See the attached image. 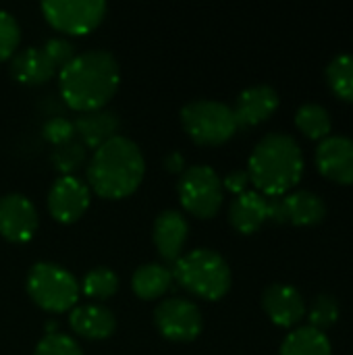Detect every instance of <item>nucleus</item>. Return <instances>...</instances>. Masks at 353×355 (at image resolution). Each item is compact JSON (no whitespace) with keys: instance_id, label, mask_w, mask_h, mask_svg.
Listing matches in <instances>:
<instances>
[{"instance_id":"obj_1","label":"nucleus","mask_w":353,"mask_h":355,"mask_svg":"<svg viewBox=\"0 0 353 355\" xmlns=\"http://www.w3.org/2000/svg\"><path fill=\"white\" fill-rule=\"evenodd\" d=\"M121 81L119 60L110 50L92 48L75 54L58 75L64 102L75 110H96L114 96Z\"/></svg>"},{"instance_id":"obj_24","label":"nucleus","mask_w":353,"mask_h":355,"mask_svg":"<svg viewBox=\"0 0 353 355\" xmlns=\"http://www.w3.org/2000/svg\"><path fill=\"white\" fill-rule=\"evenodd\" d=\"M79 289L92 300H108L119 289V275L110 266H94L83 275Z\"/></svg>"},{"instance_id":"obj_20","label":"nucleus","mask_w":353,"mask_h":355,"mask_svg":"<svg viewBox=\"0 0 353 355\" xmlns=\"http://www.w3.org/2000/svg\"><path fill=\"white\" fill-rule=\"evenodd\" d=\"M8 71H10V75L17 81L27 83V85H33V83L48 81L54 75L56 67L52 64V60L48 58V54L44 52V48L29 46V48H23L21 52H15L12 54L10 64H8Z\"/></svg>"},{"instance_id":"obj_31","label":"nucleus","mask_w":353,"mask_h":355,"mask_svg":"<svg viewBox=\"0 0 353 355\" xmlns=\"http://www.w3.org/2000/svg\"><path fill=\"white\" fill-rule=\"evenodd\" d=\"M44 52L48 54V58L52 60L54 67H64L77 52H75V44L69 42L67 37H50L44 44Z\"/></svg>"},{"instance_id":"obj_3","label":"nucleus","mask_w":353,"mask_h":355,"mask_svg":"<svg viewBox=\"0 0 353 355\" xmlns=\"http://www.w3.org/2000/svg\"><path fill=\"white\" fill-rule=\"evenodd\" d=\"M146 175V158L127 135H114L98 146L87 162V183L102 198H125L133 193Z\"/></svg>"},{"instance_id":"obj_18","label":"nucleus","mask_w":353,"mask_h":355,"mask_svg":"<svg viewBox=\"0 0 353 355\" xmlns=\"http://www.w3.org/2000/svg\"><path fill=\"white\" fill-rule=\"evenodd\" d=\"M69 324L73 333L85 339H106L117 329L114 312L102 304H83L71 310Z\"/></svg>"},{"instance_id":"obj_5","label":"nucleus","mask_w":353,"mask_h":355,"mask_svg":"<svg viewBox=\"0 0 353 355\" xmlns=\"http://www.w3.org/2000/svg\"><path fill=\"white\" fill-rule=\"evenodd\" d=\"M29 297L48 312H67L79 300V281L56 262H35L27 272Z\"/></svg>"},{"instance_id":"obj_21","label":"nucleus","mask_w":353,"mask_h":355,"mask_svg":"<svg viewBox=\"0 0 353 355\" xmlns=\"http://www.w3.org/2000/svg\"><path fill=\"white\" fill-rule=\"evenodd\" d=\"M173 283V272L169 266L158 262H148L135 268L131 277V287L141 300H156L169 291Z\"/></svg>"},{"instance_id":"obj_2","label":"nucleus","mask_w":353,"mask_h":355,"mask_svg":"<svg viewBox=\"0 0 353 355\" xmlns=\"http://www.w3.org/2000/svg\"><path fill=\"white\" fill-rule=\"evenodd\" d=\"M248 175L262 196H285L304 175V152L295 137L283 131L266 133L250 154Z\"/></svg>"},{"instance_id":"obj_13","label":"nucleus","mask_w":353,"mask_h":355,"mask_svg":"<svg viewBox=\"0 0 353 355\" xmlns=\"http://www.w3.org/2000/svg\"><path fill=\"white\" fill-rule=\"evenodd\" d=\"M318 171L341 185L353 183V139L345 135H329L316 148Z\"/></svg>"},{"instance_id":"obj_25","label":"nucleus","mask_w":353,"mask_h":355,"mask_svg":"<svg viewBox=\"0 0 353 355\" xmlns=\"http://www.w3.org/2000/svg\"><path fill=\"white\" fill-rule=\"evenodd\" d=\"M331 89L345 102H353V54H337L327 67Z\"/></svg>"},{"instance_id":"obj_7","label":"nucleus","mask_w":353,"mask_h":355,"mask_svg":"<svg viewBox=\"0 0 353 355\" xmlns=\"http://www.w3.org/2000/svg\"><path fill=\"white\" fill-rule=\"evenodd\" d=\"M177 191L181 206L200 218L214 216L223 204V181L208 164H191L183 168Z\"/></svg>"},{"instance_id":"obj_14","label":"nucleus","mask_w":353,"mask_h":355,"mask_svg":"<svg viewBox=\"0 0 353 355\" xmlns=\"http://www.w3.org/2000/svg\"><path fill=\"white\" fill-rule=\"evenodd\" d=\"M262 308L268 318L285 329L295 327L306 316V302L304 295L285 283H273L262 293Z\"/></svg>"},{"instance_id":"obj_8","label":"nucleus","mask_w":353,"mask_h":355,"mask_svg":"<svg viewBox=\"0 0 353 355\" xmlns=\"http://www.w3.org/2000/svg\"><path fill=\"white\" fill-rule=\"evenodd\" d=\"M154 324L171 341H191L204 329V316L198 304L187 297H166L154 308Z\"/></svg>"},{"instance_id":"obj_12","label":"nucleus","mask_w":353,"mask_h":355,"mask_svg":"<svg viewBox=\"0 0 353 355\" xmlns=\"http://www.w3.org/2000/svg\"><path fill=\"white\" fill-rule=\"evenodd\" d=\"M37 229V210L33 202L10 191L0 198V235L8 241H27Z\"/></svg>"},{"instance_id":"obj_28","label":"nucleus","mask_w":353,"mask_h":355,"mask_svg":"<svg viewBox=\"0 0 353 355\" xmlns=\"http://www.w3.org/2000/svg\"><path fill=\"white\" fill-rule=\"evenodd\" d=\"M33 355H83V349L73 337L64 333H46L37 341Z\"/></svg>"},{"instance_id":"obj_27","label":"nucleus","mask_w":353,"mask_h":355,"mask_svg":"<svg viewBox=\"0 0 353 355\" xmlns=\"http://www.w3.org/2000/svg\"><path fill=\"white\" fill-rule=\"evenodd\" d=\"M308 318H310L308 327H312V329H316L320 333L327 331L329 327H333L337 322V318H339V302H337V297L331 295V293H320L312 302Z\"/></svg>"},{"instance_id":"obj_32","label":"nucleus","mask_w":353,"mask_h":355,"mask_svg":"<svg viewBox=\"0 0 353 355\" xmlns=\"http://www.w3.org/2000/svg\"><path fill=\"white\" fill-rule=\"evenodd\" d=\"M223 181V187H227L229 191H233V193H243L246 191V187H248V183H250V175H248V171H243V168H235V171H231V173H227V177L225 179H221Z\"/></svg>"},{"instance_id":"obj_23","label":"nucleus","mask_w":353,"mask_h":355,"mask_svg":"<svg viewBox=\"0 0 353 355\" xmlns=\"http://www.w3.org/2000/svg\"><path fill=\"white\" fill-rule=\"evenodd\" d=\"M295 125L298 129L310 137V139H325L331 133L333 121L329 110L318 102H306L295 112Z\"/></svg>"},{"instance_id":"obj_33","label":"nucleus","mask_w":353,"mask_h":355,"mask_svg":"<svg viewBox=\"0 0 353 355\" xmlns=\"http://www.w3.org/2000/svg\"><path fill=\"white\" fill-rule=\"evenodd\" d=\"M166 164H169L173 171H179V168L183 166V160H181V156H179V154H171V156L166 158Z\"/></svg>"},{"instance_id":"obj_9","label":"nucleus","mask_w":353,"mask_h":355,"mask_svg":"<svg viewBox=\"0 0 353 355\" xmlns=\"http://www.w3.org/2000/svg\"><path fill=\"white\" fill-rule=\"evenodd\" d=\"M42 12L46 21L64 33H87L106 15L104 0H44Z\"/></svg>"},{"instance_id":"obj_30","label":"nucleus","mask_w":353,"mask_h":355,"mask_svg":"<svg viewBox=\"0 0 353 355\" xmlns=\"http://www.w3.org/2000/svg\"><path fill=\"white\" fill-rule=\"evenodd\" d=\"M42 133L48 141L58 146V144H64L75 137V127H73V121H69L64 116H52L44 123Z\"/></svg>"},{"instance_id":"obj_17","label":"nucleus","mask_w":353,"mask_h":355,"mask_svg":"<svg viewBox=\"0 0 353 355\" xmlns=\"http://www.w3.org/2000/svg\"><path fill=\"white\" fill-rule=\"evenodd\" d=\"M75 133L79 135V141L85 148H98L104 141L112 139L114 135H119V114L110 108H96V110H85L81 112L75 121H73Z\"/></svg>"},{"instance_id":"obj_22","label":"nucleus","mask_w":353,"mask_h":355,"mask_svg":"<svg viewBox=\"0 0 353 355\" xmlns=\"http://www.w3.org/2000/svg\"><path fill=\"white\" fill-rule=\"evenodd\" d=\"M281 355H333V349L325 333L312 327H302L285 337Z\"/></svg>"},{"instance_id":"obj_16","label":"nucleus","mask_w":353,"mask_h":355,"mask_svg":"<svg viewBox=\"0 0 353 355\" xmlns=\"http://www.w3.org/2000/svg\"><path fill=\"white\" fill-rule=\"evenodd\" d=\"M187 231H189V225L179 210L169 208L156 216L154 227H152V239L162 260L177 262L181 258L183 245L187 241Z\"/></svg>"},{"instance_id":"obj_15","label":"nucleus","mask_w":353,"mask_h":355,"mask_svg":"<svg viewBox=\"0 0 353 355\" xmlns=\"http://www.w3.org/2000/svg\"><path fill=\"white\" fill-rule=\"evenodd\" d=\"M279 108V92L268 83H256L246 87L235 100V119L237 125L252 127L266 121Z\"/></svg>"},{"instance_id":"obj_19","label":"nucleus","mask_w":353,"mask_h":355,"mask_svg":"<svg viewBox=\"0 0 353 355\" xmlns=\"http://www.w3.org/2000/svg\"><path fill=\"white\" fill-rule=\"evenodd\" d=\"M229 220L231 225L243 233H256L266 220H268V198L260 191H243L235 196V200L229 206Z\"/></svg>"},{"instance_id":"obj_4","label":"nucleus","mask_w":353,"mask_h":355,"mask_svg":"<svg viewBox=\"0 0 353 355\" xmlns=\"http://www.w3.org/2000/svg\"><path fill=\"white\" fill-rule=\"evenodd\" d=\"M171 272L179 285L204 300H221L231 289V268L227 260L210 248L187 252L175 262Z\"/></svg>"},{"instance_id":"obj_10","label":"nucleus","mask_w":353,"mask_h":355,"mask_svg":"<svg viewBox=\"0 0 353 355\" xmlns=\"http://www.w3.org/2000/svg\"><path fill=\"white\" fill-rule=\"evenodd\" d=\"M327 216V206L322 198L308 189H298L285 196L268 198V220L298 227H312L318 225Z\"/></svg>"},{"instance_id":"obj_11","label":"nucleus","mask_w":353,"mask_h":355,"mask_svg":"<svg viewBox=\"0 0 353 355\" xmlns=\"http://www.w3.org/2000/svg\"><path fill=\"white\" fill-rule=\"evenodd\" d=\"M89 206V187L75 175H60L48 191V210L60 223L77 220Z\"/></svg>"},{"instance_id":"obj_29","label":"nucleus","mask_w":353,"mask_h":355,"mask_svg":"<svg viewBox=\"0 0 353 355\" xmlns=\"http://www.w3.org/2000/svg\"><path fill=\"white\" fill-rule=\"evenodd\" d=\"M19 42H21V27L17 19L8 10L0 8V60L12 56Z\"/></svg>"},{"instance_id":"obj_6","label":"nucleus","mask_w":353,"mask_h":355,"mask_svg":"<svg viewBox=\"0 0 353 355\" xmlns=\"http://www.w3.org/2000/svg\"><path fill=\"white\" fill-rule=\"evenodd\" d=\"M181 123L189 137L204 146H216L233 137L237 131V119L229 104L200 98L181 108Z\"/></svg>"},{"instance_id":"obj_26","label":"nucleus","mask_w":353,"mask_h":355,"mask_svg":"<svg viewBox=\"0 0 353 355\" xmlns=\"http://www.w3.org/2000/svg\"><path fill=\"white\" fill-rule=\"evenodd\" d=\"M85 158H87V150L75 137L64 141V144H58L52 150V156H50L54 168L60 171L62 175H73L75 171H79L85 164Z\"/></svg>"}]
</instances>
